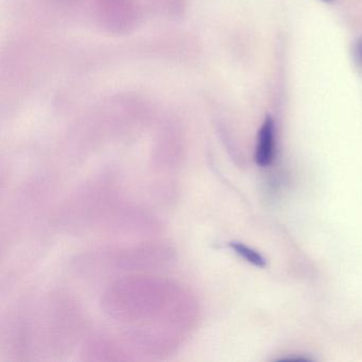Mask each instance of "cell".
Returning <instances> with one entry per match:
<instances>
[{"label": "cell", "mask_w": 362, "mask_h": 362, "mask_svg": "<svg viewBox=\"0 0 362 362\" xmlns=\"http://www.w3.org/2000/svg\"><path fill=\"white\" fill-rule=\"evenodd\" d=\"M324 1H332V0H324Z\"/></svg>", "instance_id": "obj_4"}, {"label": "cell", "mask_w": 362, "mask_h": 362, "mask_svg": "<svg viewBox=\"0 0 362 362\" xmlns=\"http://www.w3.org/2000/svg\"><path fill=\"white\" fill-rule=\"evenodd\" d=\"M355 59L356 62H357L362 69V39H360L359 41L357 42V44H356Z\"/></svg>", "instance_id": "obj_3"}, {"label": "cell", "mask_w": 362, "mask_h": 362, "mask_svg": "<svg viewBox=\"0 0 362 362\" xmlns=\"http://www.w3.org/2000/svg\"><path fill=\"white\" fill-rule=\"evenodd\" d=\"M275 156V128L272 118L267 117L258 133L255 160L258 166H270Z\"/></svg>", "instance_id": "obj_1"}, {"label": "cell", "mask_w": 362, "mask_h": 362, "mask_svg": "<svg viewBox=\"0 0 362 362\" xmlns=\"http://www.w3.org/2000/svg\"><path fill=\"white\" fill-rule=\"evenodd\" d=\"M230 245L239 256H241L243 259L247 260L250 264H254L258 268L266 267V259L255 250L251 249V247L240 243H232Z\"/></svg>", "instance_id": "obj_2"}]
</instances>
